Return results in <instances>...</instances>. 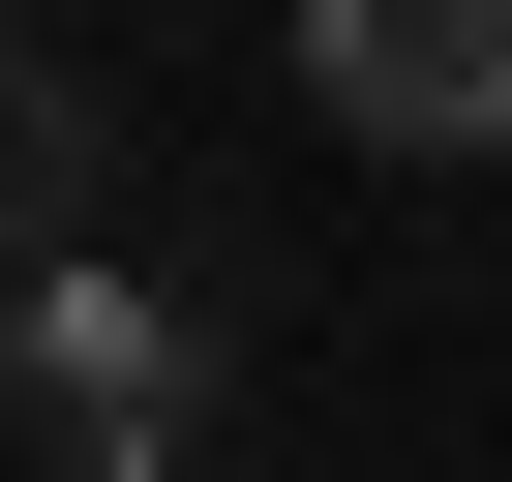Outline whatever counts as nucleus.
<instances>
[{"label":"nucleus","instance_id":"nucleus-1","mask_svg":"<svg viewBox=\"0 0 512 482\" xmlns=\"http://www.w3.org/2000/svg\"><path fill=\"white\" fill-rule=\"evenodd\" d=\"M181 392H211V332L61 241V272H31V482H181Z\"/></svg>","mask_w":512,"mask_h":482},{"label":"nucleus","instance_id":"nucleus-2","mask_svg":"<svg viewBox=\"0 0 512 482\" xmlns=\"http://www.w3.org/2000/svg\"><path fill=\"white\" fill-rule=\"evenodd\" d=\"M302 91L362 151H512V0H302Z\"/></svg>","mask_w":512,"mask_h":482}]
</instances>
